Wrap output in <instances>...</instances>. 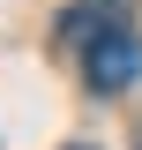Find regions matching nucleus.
<instances>
[{
	"mask_svg": "<svg viewBox=\"0 0 142 150\" xmlns=\"http://www.w3.org/2000/svg\"><path fill=\"white\" fill-rule=\"evenodd\" d=\"M82 83H90L97 98H120V90L142 83V45H135L127 23H97V30H90V45H82Z\"/></svg>",
	"mask_w": 142,
	"mask_h": 150,
	"instance_id": "1",
	"label": "nucleus"
},
{
	"mask_svg": "<svg viewBox=\"0 0 142 150\" xmlns=\"http://www.w3.org/2000/svg\"><path fill=\"white\" fill-rule=\"evenodd\" d=\"M67 150H90V143H67Z\"/></svg>",
	"mask_w": 142,
	"mask_h": 150,
	"instance_id": "2",
	"label": "nucleus"
}]
</instances>
